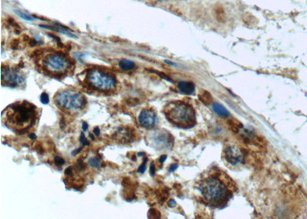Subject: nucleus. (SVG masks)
Listing matches in <instances>:
<instances>
[{
  "label": "nucleus",
  "mask_w": 307,
  "mask_h": 219,
  "mask_svg": "<svg viewBox=\"0 0 307 219\" xmlns=\"http://www.w3.org/2000/svg\"><path fill=\"white\" fill-rule=\"evenodd\" d=\"M2 116L6 126L11 130L25 132L36 123L38 111L33 104L22 101L8 106Z\"/></svg>",
  "instance_id": "obj_1"
},
{
  "label": "nucleus",
  "mask_w": 307,
  "mask_h": 219,
  "mask_svg": "<svg viewBox=\"0 0 307 219\" xmlns=\"http://www.w3.org/2000/svg\"><path fill=\"white\" fill-rule=\"evenodd\" d=\"M200 190L204 200L216 208L225 206L232 195L227 183L216 175L204 178L200 185Z\"/></svg>",
  "instance_id": "obj_2"
},
{
  "label": "nucleus",
  "mask_w": 307,
  "mask_h": 219,
  "mask_svg": "<svg viewBox=\"0 0 307 219\" xmlns=\"http://www.w3.org/2000/svg\"><path fill=\"white\" fill-rule=\"evenodd\" d=\"M165 114L169 121L182 129H190L196 124L194 108L183 102H174L168 104L165 108Z\"/></svg>",
  "instance_id": "obj_3"
},
{
  "label": "nucleus",
  "mask_w": 307,
  "mask_h": 219,
  "mask_svg": "<svg viewBox=\"0 0 307 219\" xmlns=\"http://www.w3.org/2000/svg\"><path fill=\"white\" fill-rule=\"evenodd\" d=\"M84 82L94 90L103 92L113 91L117 85L116 78L113 75L97 69L88 71Z\"/></svg>",
  "instance_id": "obj_4"
},
{
  "label": "nucleus",
  "mask_w": 307,
  "mask_h": 219,
  "mask_svg": "<svg viewBox=\"0 0 307 219\" xmlns=\"http://www.w3.org/2000/svg\"><path fill=\"white\" fill-rule=\"evenodd\" d=\"M55 102L61 109L69 112L81 111L87 105L85 97L80 92L71 89L58 92L55 96Z\"/></svg>",
  "instance_id": "obj_5"
},
{
  "label": "nucleus",
  "mask_w": 307,
  "mask_h": 219,
  "mask_svg": "<svg viewBox=\"0 0 307 219\" xmlns=\"http://www.w3.org/2000/svg\"><path fill=\"white\" fill-rule=\"evenodd\" d=\"M44 70L52 75H65L71 69L72 63L65 55L60 52L50 53L44 56L42 60Z\"/></svg>",
  "instance_id": "obj_6"
},
{
  "label": "nucleus",
  "mask_w": 307,
  "mask_h": 219,
  "mask_svg": "<svg viewBox=\"0 0 307 219\" xmlns=\"http://www.w3.org/2000/svg\"><path fill=\"white\" fill-rule=\"evenodd\" d=\"M2 84L8 87L16 88L21 86L25 82L23 73L13 68L2 67Z\"/></svg>",
  "instance_id": "obj_7"
},
{
  "label": "nucleus",
  "mask_w": 307,
  "mask_h": 219,
  "mask_svg": "<svg viewBox=\"0 0 307 219\" xmlns=\"http://www.w3.org/2000/svg\"><path fill=\"white\" fill-rule=\"evenodd\" d=\"M149 142L157 148L164 149L173 145V138L171 135L164 130L155 131L149 136Z\"/></svg>",
  "instance_id": "obj_8"
},
{
  "label": "nucleus",
  "mask_w": 307,
  "mask_h": 219,
  "mask_svg": "<svg viewBox=\"0 0 307 219\" xmlns=\"http://www.w3.org/2000/svg\"><path fill=\"white\" fill-rule=\"evenodd\" d=\"M140 125L146 129H153L157 123V116L151 109H144L140 113L138 117Z\"/></svg>",
  "instance_id": "obj_9"
},
{
  "label": "nucleus",
  "mask_w": 307,
  "mask_h": 219,
  "mask_svg": "<svg viewBox=\"0 0 307 219\" xmlns=\"http://www.w3.org/2000/svg\"><path fill=\"white\" fill-rule=\"evenodd\" d=\"M225 158L232 165H237L243 160L241 151L236 147H227L224 151Z\"/></svg>",
  "instance_id": "obj_10"
},
{
  "label": "nucleus",
  "mask_w": 307,
  "mask_h": 219,
  "mask_svg": "<svg viewBox=\"0 0 307 219\" xmlns=\"http://www.w3.org/2000/svg\"><path fill=\"white\" fill-rule=\"evenodd\" d=\"M178 89L182 93L186 95H191L195 90V86L192 82H181L178 84Z\"/></svg>",
  "instance_id": "obj_11"
},
{
  "label": "nucleus",
  "mask_w": 307,
  "mask_h": 219,
  "mask_svg": "<svg viewBox=\"0 0 307 219\" xmlns=\"http://www.w3.org/2000/svg\"><path fill=\"white\" fill-rule=\"evenodd\" d=\"M45 29H53V30H56L57 32H59L61 33L65 34V35H68V36L71 37V38H74L75 37V35L72 33V31L70 30L69 29L66 28V27L63 26V25H59V24H54V27L52 26H42Z\"/></svg>",
  "instance_id": "obj_12"
},
{
  "label": "nucleus",
  "mask_w": 307,
  "mask_h": 219,
  "mask_svg": "<svg viewBox=\"0 0 307 219\" xmlns=\"http://www.w3.org/2000/svg\"><path fill=\"white\" fill-rule=\"evenodd\" d=\"M213 109L215 112L216 114H217L222 118H227V117L230 116V113L228 112V111L223 106H222L221 105L218 103H215L213 105Z\"/></svg>",
  "instance_id": "obj_13"
},
{
  "label": "nucleus",
  "mask_w": 307,
  "mask_h": 219,
  "mask_svg": "<svg viewBox=\"0 0 307 219\" xmlns=\"http://www.w3.org/2000/svg\"><path fill=\"white\" fill-rule=\"evenodd\" d=\"M119 67L124 71H131L134 69L136 65L134 62L128 59H121L119 62Z\"/></svg>",
  "instance_id": "obj_14"
},
{
  "label": "nucleus",
  "mask_w": 307,
  "mask_h": 219,
  "mask_svg": "<svg viewBox=\"0 0 307 219\" xmlns=\"http://www.w3.org/2000/svg\"><path fill=\"white\" fill-rule=\"evenodd\" d=\"M198 97H199V99L201 100L204 105H210V104H212L213 102L212 95H211L210 93L207 92V91H203V92L200 94Z\"/></svg>",
  "instance_id": "obj_15"
},
{
  "label": "nucleus",
  "mask_w": 307,
  "mask_h": 219,
  "mask_svg": "<svg viewBox=\"0 0 307 219\" xmlns=\"http://www.w3.org/2000/svg\"><path fill=\"white\" fill-rule=\"evenodd\" d=\"M228 125H229V127L231 129V130L234 131V132H237V131L240 130V129H241L242 127H243V125H242L241 123L239 122V121H236V120L234 121L233 119L229 120Z\"/></svg>",
  "instance_id": "obj_16"
},
{
  "label": "nucleus",
  "mask_w": 307,
  "mask_h": 219,
  "mask_svg": "<svg viewBox=\"0 0 307 219\" xmlns=\"http://www.w3.org/2000/svg\"><path fill=\"white\" fill-rule=\"evenodd\" d=\"M15 12H16V13L17 14L18 16H20L22 19H25V20H27V21L35 20V19L33 17V16H31L30 14L27 13L26 12H24V11H22V10H16Z\"/></svg>",
  "instance_id": "obj_17"
},
{
  "label": "nucleus",
  "mask_w": 307,
  "mask_h": 219,
  "mask_svg": "<svg viewBox=\"0 0 307 219\" xmlns=\"http://www.w3.org/2000/svg\"><path fill=\"white\" fill-rule=\"evenodd\" d=\"M88 164L91 165L92 167L95 168H100L101 166V162L98 158H90L88 161Z\"/></svg>",
  "instance_id": "obj_18"
},
{
  "label": "nucleus",
  "mask_w": 307,
  "mask_h": 219,
  "mask_svg": "<svg viewBox=\"0 0 307 219\" xmlns=\"http://www.w3.org/2000/svg\"><path fill=\"white\" fill-rule=\"evenodd\" d=\"M148 218H160V212H157L156 209L151 208L148 212Z\"/></svg>",
  "instance_id": "obj_19"
},
{
  "label": "nucleus",
  "mask_w": 307,
  "mask_h": 219,
  "mask_svg": "<svg viewBox=\"0 0 307 219\" xmlns=\"http://www.w3.org/2000/svg\"><path fill=\"white\" fill-rule=\"evenodd\" d=\"M147 158H144V162H143V163L141 164V165L139 166V168H138V173H141V174H143V173L144 172V171H146V168H147Z\"/></svg>",
  "instance_id": "obj_20"
},
{
  "label": "nucleus",
  "mask_w": 307,
  "mask_h": 219,
  "mask_svg": "<svg viewBox=\"0 0 307 219\" xmlns=\"http://www.w3.org/2000/svg\"><path fill=\"white\" fill-rule=\"evenodd\" d=\"M40 101L44 105L48 104V102H49V97H48V94L45 93V92H43L41 95V97H40Z\"/></svg>",
  "instance_id": "obj_21"
},
{
  "label": "nucleus",
  "mask_w": 307,
  "mask_h": 219,
  "mask_svg": "<svg viewBox=\"0 0 307 219\" xmlns=\"http://www.w3.org/2000/svg\"><path fill=\"white\" fill-rule=\"evenodd\" d=\"M80 142H81V143L82 144V145H83V146H86V145H90V143H89L88 141L87 140V139H86V138H85V136H84V135L83 132L81 133Z\"/></svg>",
  "instance_id": "obj_22"
},
{
  "label": "nucleus",
  "mask_w": 307,
  "mask_h": 219,
  "mask_svg": "<svg viewBox=\"0 0 307 219\" xmlns=\"http://www.w3.org/2000/svg\"><path fill=\"white\" fill-rule=\"evenodd\" d=\"M55 163L57 166H61L65 164V160L59 156L55 157Z\"/></svg>",
  "instance_id": "obj_23"
},
{
  "label": "nucleus",
  "mask_w": 307,
  "mask_h": 219,
  "mask_svg": "<svg viewBox=\"0 0 307 219\" xmlns=\"http://www.w3.org/2000/svg\"><path fill=\"white\" fill-rule=\"evenodd\" d=\"M65 175L68 177H71L73 175V168L71 166L68 167L65 171Z\"/></svg>",
  "instance_id": "obj_24"
},
{
  "label": "nucleus",
  "mask_w": 307,
  "mask_h": 219,
  "mask_svg": "<svg viewBox=\"0 0 307 219\" xmlns=\"http://www.w3.org/2000/svg\"><path fill=\"white\" fill-rule=\"evenodd\" d=\"M150 173L151 175H154L155 173V166H154V162H151L150 166Z\"/></svg>",
  "instance_id": "obj_25"
},
{
  "label": "nucleus",
  "mask_w": 307,
  "mask_h": 219,
  "mask_svg": "<svg viewBox=\"0 0 307 219\" xmlns=\"http://www.w3.org/2000/svg\"><path fill=\"white\" fill-rule=\"evenodd\" d=\"M178 165H177V164H174V165H170V168H169V171H170V172H172V171H174L175 170H176L177 168H178Z\"/></svg>",
  "instance_id": "obj_26"
},
{
  "label": "nucleus",
  "mask_w": 307,
  "mask_h": 219,
  "mask_svg": "<svg viewBox=\"0 0 307 219\" xmlns=\"http://www.w3.org/2000/svg\"><path fill=\"white\" fill-rule=\"evenodd\" d=\"M168 204L169 207H170V208H174L175 205H176V202H175V201H174L173 199H171V200L169 201Z\"/></svg>",
  "instance_id": "obj_27"
},
{
  "label": "nucleus",
  "mask_w": 307,
  "mask_h": 219,
  "mask_svg": "<svg viewBox=\"0 0 307 219\" xmlns=\"http://www.w3.org/2000/svg\"><path fill=\"white\" fill-rule=\"evenodd\" d=\"M88 125L87 122L84 121V122L82 123V129H83L84 131H85L88 130Z\"/></svg>",
  "instance_id": "obj_28"
},
{
  "label": "nucleus",
  "mask_w": 307,
  "mask_h": 219,
  "mask_svg": "<svg viewBox=\"0 0 307 219\" xmlns=\"http://www.w3.org/2000/svg\"><path fill=\"white\" fill-rule=\"evenodd\" d=\"M166 158H167V155H161V156L160 157V158H159V162H160V163H163V162H165V160H166Z\"/></svg>",
  "instance_id": "obj_29"
},
{
  "label": "nucleus",
  "mask_w": 307,
  "mask_h": 219,
  "mask_svg": "<svg viewBox=\"0 0 307 219\" xmlns=\"http://www.w3.org/2000/svg\"><path fill=\"white\" fill-rule=\"evenodd\" d=\"M94 134L96 136H99V135H100V130H99L98 127L95 128V129H94Z\"/></svg>",
  "instance_id": "obj_30"
},
{
  "label": "nucleus",
  "mask_w": 307,
  "mask_h": 219,
  "mask_svg": "<svg viewBox=\"0 0 307 219\" xmlns=\"http://www.w3.org/2000/svg\"><path fill=\"white\" fill-rule=\"evenodd\" d=\"M29 138H30L31 139H32V140H35V139H37V136L35 135L34 133H31V134L29 135Z\"/></svg>",
  "instance_id": "obj_31"
},
{
  "label": "nucleus",
  "mask_w": 307,
  "mask_h": 219,
  "mask_svg": "<svg viewBox=\"0 0 307 219\" xmlns=\"http://www.w3.org/2000/svg\"><path fill=\"white\" fill-rule=\"evenodd\" d=\"M81 150H82V148H78L77 150L72 152V155H77V154H79V152H81Z\"/></svg>",
  "instance_id": "obj_32"
},
{
  "label": "nucleus",
  "mask_w": 307,
  "mask_h": 219,
  "mask_svg": "<svg viewBox=\"0 0 307 219\" xmlns=\"http://www.w3.org/2000/svg\"><path fill=\"white\" fill-rule=\"evenodd\" d=\"M89 137H90L91 139H92V140H95V137H94V135L92 134V133H90V134H89Z\"/></svg>",
  "instance_id": "obj_33"
},
{
  "label": "nucleus",
  "mask_w": 307,
  "mask_h": 219,
  "mask_svg": "<svg viewBox=\"0 0 307 219\" xmlns=\"http://www.w3.org/2000/svg\"><path fill=\"white\" fill-rule=\"evenodd\" d=\"M142 155H144V153H143V152H139L138 156H142Z\"/></svg>",
  "instance_id": "obj_34"
},
{
  "label": "nucleus",
  "mask_w": 307,
  "mask_h": 219,
  "mask_svg": "<svg viewBox=\"0 0 307 219\" xmlns=\"http://www.w3.org/2000/svg\"><path fill=\"white\" fill-rule=\"evenodd\" d=\"M161 1H169V0H161Z\"/></svg>",
  "instance_id": "obj_35"
}]
</instances>
